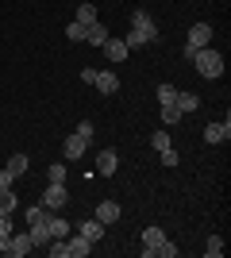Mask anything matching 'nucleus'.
<instances>
[{"label":"nucleus","instance_id":"obj_14","mask_svg":"<svg viewBox=\"0 0 231 258\" xmlns=\"http://www.w3.org/2000/svg\"><path fill=\"white\" fill-rule=\"evenodd\" d=\"M4 170L12 173V177H23V173L31 170V162H27V154H8V166Z\"/></svg>","mask_w":231,"mask_h":258},{"label":"nucleus","instance_id":"obj_7","mask_svg":"<svg viewBox=\"0 0 231 258\" xmlns=\"http://www.w3.org/2000/svg\"><path fill=\"white\" fill-rule=\"evenodd\" d=\"M227 139H231V123H227V119L204 127V143H212V147H216V143H227Z\"/></svg>","mask_w":231,"mask_h":258},{"label":"nucleus","instance_id":"obj_20","mask_svg":"<svg viewBox=\"0 0 231 258\" xmlns=\"http://www.w3.org/2000/svg\"><path fill=\"white\" fill-rule=\"evenodd\" d=\"M174 100H177V89H174V85H166V81H162V85H158V104H162V108H170Z\"/></svg>","mask_w":231,"mask_h":258},{"label":"nucleus","instance_id":"obj_28","mask_svg":"<svg viewBox=\"0 0 231 258\" xmlns=\"http://www.w3.org/2000/svg\"><path fill=\"white\" fill-rule=\"evenodd\" d=\"M154 151H166V147H170V135H166V131H154Z\"/></svg>","mask_w":231,"mask_h":258},{"label":"nucleus","instance_id":"obj_25","mask_svg":"<svg viewBox=\"0 0 231 258\" xmlns=\"http://www.w3.org/2000/svg\"><path fill=\"white\" fill-rule=\"evenodd\" d=\"M123 43H127V50H139V46H146V43H143V35L135 31V27H131L127 35H123Z\"/></svg>","mask_w":231,"mask_h":258},{"label":"nucleus","instance_id":"obj_15","mask_svg":"<svg viewBox=\"0 0 231 258\" xmlns=\"http://www.w3.org/2000/svg\"><path fill=\"white\" fill-rule=\"evenodd\" d=\"M85 43H93V46H104V43H108V27H104V23H93V27H89V31H85Z\"/></svg>","mask_w":231,"mask_h":258},{"label":"nucleus","instance_id":"obj_11","mask_svg":"<svg viewBox=\"0 0 231 258\" xmlns=\"http://www.w3.org/2000/svg\"><path fill=\"white\" fill-rule=\"evenodd\" d=\"M174 108L181 112V116H189V112H197V108H200V97H197V93H181V89H177Z\"/></svg>","mask_w":231,"mask_h":258},{"label":"nucleus","instance_id":"obj_2","mask_svg":"<svg viewBox=\"0 0 231 258\" xmlns=\"http://www.w3.org/2000/svg\"><path fill=\"white\" fill-rule=\"evenodd\" d=\"M66 201H69V189H66V185H54V181H50V185L43 189V201H39V205H43L46 212H58V208H66Z\"/></svg>","mask_w":231,"mask_h":258},{"label":"nucleus","instance_id":"obj_18","mask_svg":"<svg viewBox=\"0 0 231 258\" xmlns=\"http://www.w3.org/2000/svg\"><path fill=\"white\" fill-rule=\"evenodd\" d=\"M97 20H100V16H97V8H93V4H89V0H85V4L77 8V23H81V27H93V23H97Z\"/></svg>","mask_w":231,"mask_h":258},{"label":"nucleus","instance_id":"obj_26","mask_svg":"<svg viewBox=\"0 0 231 258\" xmlns=\"http://www.w3.org/2000/svg\"><path fill=\"white\" fill-rule=\"evenodd\" d=\"M46 216L50 212H46L43 205H35V208H27V224H39V220H46Z\"/></svg>","mask_w":231,"mask_h":258},{"label":"nucleus","instance_id":"obj_5","mask_svg":"<svg viewBox=\"0 0 231 258\" xmlns=\"http://www.w3.org/2000/svg\"><path fill=\"white\" fill-rule=\"evenodd\" d=\"M97 170H100V177H112V173L120 170V154L112 151V147H108V151H100L97 154Z\"/></svg>","mask_w":231,"mask_h":258},{"label":"nucleus","instance_id":"obj_29","mask_svg":"<svg viewBox=\"0 0 231 258\" xmlns=\"http://www.w3.org/2000/svg\"><path fill=\"white\" fill-rule=\"evenodd\" d=\"M93 131H97V127H93L89 119H81V123H77V135H81V139H89V143H93Z\"/></svg>","mask_w":231,"mask_h":258},{"label":"nucleus","instance_id":"obj_27","mask_svg":"<svg viewBox=\"0 0 231 258\" xmlns=\"http://www.w3.org/2000/svg\"><path fill=\"white\" fill-rule=\"evenodd\" d=\"M158 154H162V166H166V170H174V166H177V151H174V147H166V151H158Z\"/></svg>","mask_w":231,"mask_h":258},{"label":"nucleus","instance_id":"obj_21","mask_svg":"<svg viewBox=\"0 0 231 258\" xmlns=\"http://www.w3.org/2000/svg\"><path fill=\"white\" fill-rule=\"evenodd\" d=\"M46 181H54V185H66V166H62V162H54V166L46 170Z\"/></svg>","mask_w":231,"mask_h":258},{"label":"nucleus","instance_id":"obj_23","mask_svg":"<svg viewBox=\"0 0 231 258\" xmlns=\"http://www.w3.org/2000/svg\"><path fill=\"white\" fill-rule=\"evenodd\" d=\"M85 31H89V27H81V23H69V27H66V35H69V43H85Z\"/></svg>","mask_w":231,"mask_h":258},{"label":"nucleus","instance_id":"obj_3","mask_svg":"<svg viewBox=\"0 0 231 258\" xmlns=\"http://www.w3.org/2000/svg\"><path fill=\"white\" fill-rule=\"evenodd\" d=\"M212 35H216V31H212L208 23H193V31H189V46H185V58H189V62H193V54H197L200 46L212 43Z\"/></svg>","mask_w":231,"mask_h":258},{"label":"nucleus","instance_id":"obj_24","mask_svg":"<svg viewBox=\"0 0 231 258\" xmlns=\"http://www.w3.org/2000/svg\"><path fill=\"white\" fill-rule=\"evenodd\" d=\"M162 239H166V231H162V227H146V231H143V243H146V247L162 243Z\"/></svg>","mask_w":231,"mask_h":258},{"label":"nucleus","instance_id":"obj_6","mask_svg":"<svg viewBox=\"0 0 231 258\" xmlns=\"http://www.w3.org/2000/svg\"><path fill=\"white\" fill-rule=\"evenodd\" d=\"M93 89H97V93H104V97H112V93L120 89V77L112 74V70H100L97 81H93Z\"/></svg>","mask_w":231,"mask_h":258},{"label":"nucleus","instance_id":"obj_10","mask_svg":"<svg viewBox=\"0 0 231 258\" xmlns=\"http://www.w3.org/2000/svg\"><path fill=\"white\" fill-rule=\"evenodd\" d=\"M97 220L104 227L116 224V220H120V205H116V201H100V205H97Z\"/></svg>","mask_w":231,"mask_h":258},{"label":"nucleus","instance_id":"obj_31","mask_svg":"<svg viewBox=\"0 0 231 258\" xmlns=\"http://www.w3.org/2000/svg\"><path fill=\"white\" fill-rule=\"evenodd\" d=\"M81 81H85V85H93V81H97V70H93V66H85V70H81Z\"/></svg>","mask_w":231,"mask_h":258},{"label":"nucleus","instance_id":"obj_19","mask_svg":"<svg viewBox=\"0 0 231 258\" xmlns=\"http://www.w3.org/2000/svg\"><path fill=\"white\" fill-rule=\"evenodd\" d=\"M16 205H20L16 193H12V189H0V216H12V212H16Z\"/></svg>","mask_w":231,"mask_h":258},{"label":"nucleus","instance_id":"obj_30","mask_svg":"<svg viewBox=\"0 0 231 258\" xmlns=\"http://www.w3.org/2000/svg\"><path fill=\"white\" fill-rule=\"evenodd\" d=\"M162 119H166V123H181V112L170 104V108H162Z\"/></svg>","mask_w":231,"mask_h":258},{"label":"nucleus","instance_id":"obj_12","mask_svg":"<svg viewBox=\"0 0 231 258\" xmlns=\"http://www.w3.org/2000/svg\"><path fill=\"white\" fill-rule=\"evenodd\" d=\"M104 54H108V62H123V58H127V43H123V39H112L108 35V43H104Z\"/></svg>","mask_w":231,"mask_h":258},{"label":"nucleus","instance_id":"obj_8","mask_svg":"<svg viewBox=\"0 0 231 258\" xmlns=\"http://www.w3.org/2000/svg\"><path fill=\"white\" fill-rule=\"evenodd\" d=\"M46 220H50V216H46ZM46 220H39V224H27L31 247H46V243H50V227H46Z\"/></svg>","mask_w":231,"mask_h":258},{"label":"nucleus","instance_id":"obj_13","mask_svg":"<svg viewBox=\"0 0 231 258\" xmlns=\"http://www.w3.org/2000/svg\"><path fill=\"white\" fill-rule=\"evenodd\" d=\"M62 151H66L69 158H81V154L89 151V139H81V135L73 131V135H66V147H62Z\"/></svg>","mask_w":231,"mask_h":258},{"label":"nucleus","instance_id":"obj_17","mask_svg":"<svg viewBox=\"0 0 231 258\" xmlns=\"http://www.w3.org/2000/svg\"><path fill=\"white\" fill-rule=\"evenodd\" d=\"M46 227H50V239H69V224L62 220V216H50Z\"/></svg>","mask_w":231,"mask_h":258},{"label":"nucleus","instance_id":"obj_1","mask_svg":"<svg viewBox=\"0 0 231 258\" xmlns=\"http://www.w3.org/2000/svg\"><path fill=\"white\" fill-rule=\"evenodd\" d=\"M193 66H197V74L200 77H220L223 74V54L220 50H212V46H200L197 54H193Z\"/></svg>","mask_w":231,"mask_h":258},{"label":"nucleus","instance_id":"obj_32","mask_svg":"<svg viewBox=\"0 0 231 258\" xmlns=\"http://www.w3.org/2000/svg\"><path fill=\"white\" fill-rule=\"evenodd\" d=\"M12 235V216H0V239Z\"/></svg>","mask_w":231,"mask_h":258},{"label":"nucleus","instance_id":"obj_16","mask_svg":"<svg viewBox=\"0 0 231 258\" xmlns=\"http://www.w3.org/2000/svg\"><path fill=\"white\" fill-rule=\"evenodd\" d=\"M66 243H69V254H73V258H85L89 250H93V243H89L85 235H69Z\"/></svg>","mask_w":231,"mask_h":258},{"label":"nucleus","instance_id":"obj_9","mask_svg":"<svg viewBox=\"0 0 231 258\" xmlns=\"http://www.w3.org/2000/svg\"><path fill=\"white\" fill-rule=\"evenodd\" d=\"M77 235H85L89 243H93V247H97V243H100V235H104V224H100L97 216H93V220H85V224L77 227Z\"/></svg>","mask_w":231,"mask_h":258},{"label":"nucleus","instance_id":"obj_22","mask_svg":"<svg viewBox=\"0 0 231 258\" xmlns=\"http://www.w3.org/2000/svg\"><path fill=\"white\" fill-rule=\"evenodd\" d=\"M204 254H208V258H220V254H223V239H220V235H212L208 243H204Z\"/></svg>","mask_w":231,"mask_h":258},{"label":"nucleus","instance_id":"obj_4","mask_svg":"<svg viewBox=\"0 0 231 258\" xmlns=\"http://www.w3.org/2000/svg\"><path fill=\"white\" fill-rule=\"evenodd\" d=\"M131 27L143 35V43H154V39H158V27H154V20L146 16L143 8H135V12H131Z\"/></svg>","mask_w":231,"mask_h":258},{"label":"nucleus","instance_id":"obj_33","mask_svg":"<svg viewBox=\"0 0 231 258\" xmlns=\"http://www.w3.org/2000/svg\"><path fill=\"white\" fill-rule=\"evenodd\" d=\"M12 181H16V177H12V173H8V170H4V166H0V189H8V185H12Z\"/></svg>","mask_w":231,"mask_h":258}]
</instances>
